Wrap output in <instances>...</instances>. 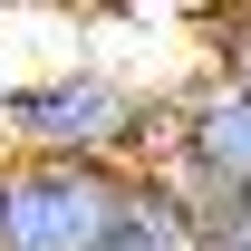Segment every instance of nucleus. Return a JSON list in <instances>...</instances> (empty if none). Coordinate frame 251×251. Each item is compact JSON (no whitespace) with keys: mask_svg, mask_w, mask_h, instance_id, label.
<instances>
[{"mask_svg":"<svg viewBox=\"0 0 251 251\" xmlns=\"http://www.w3.org/2000/svg\"><path fill=\"white\" fill-rule=\"evenodd\" d=\"M0 155L29 164H145L155 155V97L116 68H49L0 87Z\"/></svg>","mask_w":251,"mask_h":251,"instance_id":"nucleus-1","label":"nucleus"},{"mask_svg":"<svg viewBox=\"0 0 251 251\" xmlns=\"http://www.w3.org/2000/svg\"><path fill=\"white\" fill-rule=\"evenodd\" d=\"M126 164H29L0 155V251H106Z\"/></svg>","mask_w":251,"mask_h":251,"instance_id":"nucleus-2","label":"nucleus"},{"mask_svg":"<svg viewBox=\"0 0 251 251\" xmlns=\"http://www.w3.org/2000/svg\"><path fill=\"white\" fill-rule=\"evenodd\" d=\"M193 242V203L164 164H126L116 213H106V251H184Z\"/></svg>","mask_w":251,"mask_h":251,"instance_id":"nucleus-3","label":"nucleus"},{"mask_svg":"<svg viewBox=\"0 0 251 251\" xmlns=\"http://www.w3.org/2000/svg\"><path fill=\"white\" fill-rule=\"evenodd\" d=\"M184 251H251V193H203Z\"/></svg>","mask_w":251,"mask_h":251,"instance_id":"nucleus-4","label":"nucleus"},{"mask_svg":"<svg viewBox=\"0 0 251 251\" xmlns=\"http://www.w3.org/2000/svg\"><path fill=\"white\" fill-rule=\"evenodd\" d=\"M213 77L251 97V10H222L213 20Z\"/></svg>","mask_w":251,"mask_h":251,"instance_id":"nucleus-5","label":"nucleus"}]
</instances>
